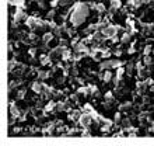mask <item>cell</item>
Returning <instances> with one entry per match:
<instances>
[{
  "label": "cell",
  "instance_id": "6da1fadb",
  "mask_svg": "<svg viewBox=\"0 0 154 146\" xmlns=\"http://www.w3.org/2000/svg\"><path fill=\"white\" fill-rule=\"evenodd\" d=\"M87 16H88V7H87V4L79 3L76 6V8H74L73 14H72V23L74 25H80L85 20Z\"/></svg>",
  "mask_w": 154,
  "mask_h": 146
},
{
  "label": "cell",
  "instance_id": "7a4b0ae2",
  "mask_svg": "<svg viewBox=\"0 0 154 146\" xmlns=\"http://www.w3.org/2000/svg\"><path fill=\"white\" fill-rule=\"evenodd\" d=\"M91 121H93V115L91 114H87V113H83V115L80 117V124L84 128H88L91 125Z\"/></svg>",
  "mask_w": 154,
  "mask_h": 146
},
{
  "label": "cell",
  "instance_id": "3957f363",
  "mask_svg": "<svg viewBox=\"0 0 154 146\" xmlns=\"http://www.w3.org/2000/svg\"><path fill=\"white\" fill-rule=\"evenodd\" d=\"M116 31H118V28L115 25H106V28L102 30V34H104L106 38H112L114 35H116Z\"/></svg>",
  "mask_w": 154,
  "mask_h": 146
},
{
  "label": "cell",
  "instance_id": "277c9868",
  "mask_svg": "<svg viewBox=\"0 0 154 146\" xmlns=\"http://www.w3.org/2000/svg\"><path fill=\"white\" fill-rule=\"evenodd\" d=\"M114 68V63H112V61H106V62H102L101 63V69H104V70H109V69H112Z\"/></svg>",
  "mask_w": 154,
  "mask_h": 146
},
{
  "label": "cell",
  "instance_id": "5b68a950",
  "mask_svg": "<svg viewBox=\"0 0 154 146\" xmlns=\"http://www.w3.org/2000/svg\"><path fill=\"white\" fill-rule=\"evenodd\" d=\"M32 89L35 93H42V84H39V83H34Z\"/></svg>",
  "mask_w": 154,
  "mask_h": 146
},
{
  "label": "cell",
  "instance_id": "8992f818",
  "mask_svg": "<svg viewBox=\"0 0 154 146\" xmlns=\"http://www.w3.org/2000/svg\"><path fill=\"white\" fill-rule=\"evenodd\" d=\"M111 79H112V73H111L109 70H106V72L104 73V80H105V81H109Z\"/></svg>",
  "mask_w": 154,
  "mask_h": 146
},
{
  "label": "cell",
  "instance_id": "52a82bcc",
  "mask_svg": "<svg viewBox=\"0 0 154 146\" xmlns=\"http://www.w3.org/2000/svg\"><path fill=\"white\" fill-rule=\"evenodd\" d=\"M128 4L133 6V7H139V6H140V0H129V2H128Z\"/></svg>",
  "mask_w": 154,
  "mask_h": 146
},
{
  "label": "cell",
  "instance_id": "ba28073f",
  "mask_svg": "<svg viewBox=\"0 0 154 146\" xmlns=\"http://www.w3.org/2000/svg\"><path fill=\"white\" fill-rule=\"evenodd\" d=\"M57 2H59V4H60V6H66V4L72 3L73 0H57Z\"/></svg>",
  "mask_w": 154,
  "mask_h": 146
},
{
  "label": "cell",
  "instance_id": "9c48e42d",
  "mask_svg": "<svg viewBox=\"0 0 154 146\" xmlns=\"http://www.w3.org/2000/svg\"><path fill=\"white\" fill-rule=\"evenodd\" d=\"M23 17H24V14H23V11H21V10H18V11H17V16H16V21L21 20Z\"/></svg>",
  "mask_w": 154,
  "mask_h": 146
},
{
  "label": "cell",
  "instance_id": "30bf717a",
  "mask_svg": "<svg viewBox=\"0 0 154 146\" xmlns=\"http://www.w3.org/2000/svg\"><path fill=\"white\" fill-rule=\"evenodd\" d=\"M52 40V34H45L44 36V42H48V41Z\"/></svg>",
  "mask_w": 154,
  "mask_h": 146
},
{
  "label": "cell",
  "instance_id": "8fae6325",
  "mask_svg": "<svg viewBox=\"0 0 154 146\" xmlns=\"http://www.w3.org/2000/svg\"><path fill=\"white\" fill-rule=\"evenodd\" d=\"M23 2H24V0H14L13 3H16L17 6H21V4H23Z\"/></svg>",
  "mask_w": 154,
  "mask_h": 146
},
{
  "label": "cell",
  "instance_id": "7c38bea8",
  "mask_svg": "<svg viewBox=\"0 0 154 146\" xmlns=\"http://www.w3.org/2000/svg\"><path fill=\"white\" fill-rule=\"evenodd\" d=\"M142 2H144V3H150V2H154V0H142Z\"/></svg>",
  "mask_w": 154,
  "mask_h": 146
}]
</instances>
